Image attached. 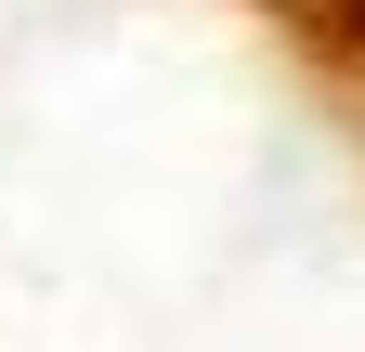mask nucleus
I'll use <instances>...</instances> for the list:
<instances>
[{
    "label": "nucleus",
    "mask_w": 365,
    "mask_h": 352,
    "mask_svg": "<svg viewBox=\"0 0 365 352\" xmlns=\"http://www.w3.org/2000/svg\"><path fill=\"white\" fill-rule=\"evenodd\" d=\"M352 14H365V0H352Z\"/></svg>",
    "instance_id": "nucleus-1"
}]
</instances>
